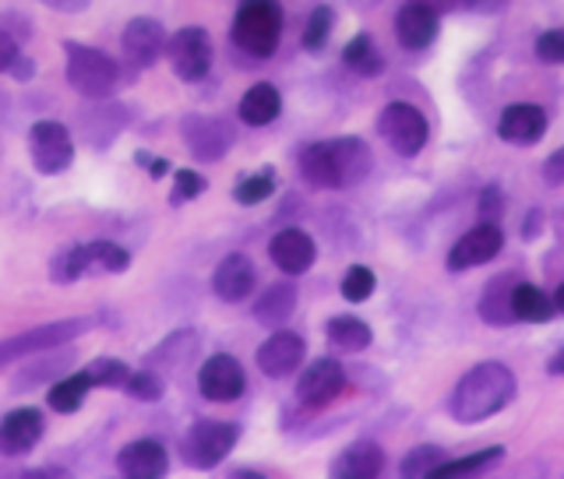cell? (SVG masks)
<instances>
[{
  "mask_svg": "<svg viewBox=\"0 0 564 479\" xmlns=\"http://www.w3.org/2000/svg\"><path fill=\"white\" fill-rule=\"evenodd\" d=\"M551 374H564V349H561L557 357L551 360Z\"/></svg>",
  "mask_w": 564,
  "mask_h": 479,
  "instance_id": "c3c4849f",
  "label": "cell"
},
{
  "mask_svg": "<svg viewBox=\"0 0 564 479\" xmlns=\"http://www.w3.org/2000/svg\"><path fill=\"white\" fill-rule=\"evenodd\" d=\"M166 46V32L155 18H134V22L123 29V53L141 64V67H152L159 61V53Z\"/></svg>",
  "mask_w": 564,
  "mask_h": 479,
  "instance_id": "44dd1931",
  "label": "cell"
},
{
  "mask_svg": "<svg viewBox=\"0 0 564 479\" xmlns=\"http://www.w3.org/2000/svg\"><path fill=\"white\" fill-rule=\"evenodd\" d=\"M498 134L508 145H536L546 134V113L536 102H511L501 110L498 120Z\"/></svg>",
  "mask_w": 564,
  "mask_h": 479,
  "instance_id": "9a60e30c",
  "label": "cell"
},
{
  "mask_svg": "<svg viewBox=\"0 0 564 479\" xmlns=\"http://www.w3.org/2000/svg\"><path fill=\"white\" fill-rule=\"evenodd\" d=\"M375 272L367 269V264H352V269L343 275V296L349 304H364V300L375 293Z\"/></svg>",
  "mask_w": 564,
  "mask_h": 479,
  "instance_id": "8d00e7d4",
  "label": "cell"
},
{
  "mask_svg": "<svg viewBox=\"0 0 564 479\" xmlns=\"http://www.w3.org/2000/svg\"><path fill=\"white\" fill-rule=\"evenodd\" d=\"M184 141L194 152V159H205V163H216L226 155V149L234 145V131L226 128L223 120L212 117H187L184 120Z\"/></svg>",
  "mask_w": 564,
  "mask_h": 479,
  "instance_id": "2e32d148",
  "label": "cell"
},
{
  "mask_svg": "<svg viewBox=\"0 0 564 479\" xmlns=\"http://www.w3.org/2000/svg\"><path fill=\"white\" fill-rule=\"evenodd\" d=\"M516 374L505 363H480L458 381L452 395V416L458 423H480L498 416L505 405L516 399Z\"/></svg>",
  "mask_w": 564,
  "mask_h": 479,
  "instance_id": "7a4b0ae2",
  "label": "cell"
},
{
  "mask_svg": "<svg viewBox=\"0 0 564 479\" xmlns=\"http://www.w3.org/2000/svg\"><path fill=\"white\" fill-rule=\"evenodd\" d=\"M501 211H505V198H501V187H484L480 194V219L484 222H501Z\"/></svg>",
  "mask_w": 564,
  "mask_h": 479,
  "instance_id": "60d3db41",
  "label": "cell"
},
{
  "mask_svg": "<svg viewBox=\"0 0 564 479\" xmlns=\"http://www.w3.org/2000/svg\"><path fill=\"white\" fill-rule=\"evenodd\" d=\"M198 388L208 402H234L243 395V388H247L243 367L237 363V357H229V352H216V357H208L202 363Z\"/></svg>",
  "mask_w": 564,
  "mask_h": 479,
  "instance_id": "4fadbf2b",
  "label": "cell"
},
{
  "mask_svg": "<svg viewBox=\"0 0 564 479\" xmlns=\"http://www.w3.org/2000/svg\"><path fill=\"white\" fill-rule=\"evenodd\" d=\"M282 40L279 0H240L234 18V43L251 57H272Z\"/></svg>",
  "mask_w": 564,
  "mask_h": 479,
  "instance_id": "3957f363",
  "label": "cell"
},
{
  "mask_svg": "<svg viewBox=\"0 0 564 479\" xmlns=\"http://www.w3.org/2000/svg\"><path fill=\"white\" fill-rule=\"evenodd\" d=\"M505 458V448H484L476 455H466V458H452V462H441L434 469V479H448V476H473V472H484L490 466H498Z\"/></svg>",
  "mask_w": 564,
  "mask_h": 479,
  "instance_id": "1f68e13d",
  "label": "cell"
},
{
  "mask_svg": "<svg viewBox=\"0 0 564 479\" xmlns=\"http://www.w3.org/2000/svg\"><path fill=\"white\" fill-rule=\"evenodd\" d=\"M272 190H275V173L261 170V173L243 176V181L237 184V190H234V198L240 205H261L264 198H272Z\"/></svg>",
  "mask_w": 564,
  "mask_h": 479,
  "instance_id": "d6a6232c",
  "label": "cell"
},
{
  "mask_svg": "<svg viewBox=\"0 0 564 479\" xmlns=\"http://www.w3.org/2000/svg\"><path fill=\"white\" fill-rule=\"evenodd\" d=\"M346 388V370L335 360H314L296 381V399L307 410H325L328 402H335Z\"/></svg>",
  "mask_w": 564,
  "mask_h": 479,
  "instance_id": "7c38bea8",
  "label": "cell"
},
{
  "mask_svg": "<svg viewBox=\"0 0 564 479\" xmlns=\"http://www.w3.org/2000/svg\"><path fill=\"white\" fill-rule=\"evenodd\" d=\"M128 264H131V254L123 251L120 243L93 240V243L70 247V251H61L50 264V275L57 286H70V282L88 272H128Z\"/></svg>",
  "mask_w": 564,
  "mask_h": 479,
  "instance_id": "5b68a950",
  "label": "cell"
},
{
  "mask_svg": "<svg viewBox=\"0 0 564 479\" xmlns=\"http://www.w3.org/2000/svg\"><path fill=\"white\" fill-rule=\"evenodd\" d=\"M85 374L93 378L96 388H120V384H128L131 370H128V363L102 357V360H93V363H88V367H85Z\"/></svg>",
  "mask_w": 564,
  "mask_h": 479,
  "instance_id": "e575fe53",
  "label": "cell"
},
{
  "mask_svg": "<svg viewBox=\"0 0 564 479\" xmlns=\"http://www.w3.org/2000/svg\"><path fill=\"white\" fill-rule=\"evenodd\" d=\"M325 335L332 339V346H339L346 352H360L375 339V331H370V325L360 322V317H332L325 325Z\"/></svg>",
  "mask_w": 564,
  "mask_h": 479,
  "instance_id": "f1b7e54d",
  "label": "cell"
},
{
  "mask_svg": "<svg viewBox=\"0 0 564 479\" xmlns=\"http://www.w3.org/2000/svg\"><path fill=\"white\" fill-rule=\"evenodd\" d=\"M332 35V11L328 8H314L307 18V29H304V46L307 50H322Z\"/></svg>",
  "mask_w": 564,
  "mask_h": 479,
  "instance_id": "74e56055",
  "label": "cell"
},
{
  "mask_svg": "<svg viewBox=\"0 0 564 479\" xmlns=\"http://www.w3.org/2000/svg\"><path fill=\"white\" fill-rule=\"evenodd\" d=\"M536 57L543 64H564V29H551L536 40Z\"/></svg>",
  "mask_w": 564,
  "mask_h": 479,
  "instance_id": "ab89813d",
  "label": "cell"
},
{
  "mask_svg": "<svg viewBox=\"0 0 564 479\" xmlns=\"http://www.w3.org/2000/svg\"><path fill=\"white\" fill-rule=\"evenodd\" d=\"M293 307H296V286H293V282H275V286L264 290L261 300L254 304V317L261 325L279 328V325L290 322Z\"/></svg>",
  "mask_w": 564,
  "mask_h": 479,
  "instance_id": "d4e9b609",
  "label": "cell"
},
{
  "mask_svg": "<svg viewBox=\"0 0 564 479\" xmlns=\"http://www.w3.org/2000/svg\"><path fill=\"white\" fill-rule=\"evenodd\" d=\"M18 61H22V53H18V40L8 29H0V70H11Z\"/></svg>",
  "mask_w": 564,
  "mask_h": 479,
  "instance_id": "b9f144b4",
  "label": "cell"
},
{
  "mask_svg": "<svg viewBox=\"0 0 564 479\" xmlns=\"http://www.w3.org/2000/svg\"><path fill=\"white\" fill-rule=\"evenodd\" d=\"M93 378L85 374V370H78V374H64L57 384L50 388V410L53 413H75L82 410L85 395L93 392Z\"/></svg>",
  "mask_w": 564,
  "mask_h": 479,
  "instance_id": "83f0119b",
  "label": "cell"
},
{
  "mask_svg": "<svg viewBox=\"0 0 564 479\" xmlns=\"http://www.w3.org/2000/svg\"><path fill=\"white\" fill-rule=\"evenodd\" d=\"M170 64L176 78L184 81H202L212 67V40L202 25H187L170 40Z\"/></svg>",
  "mask_w": 564,
  "mask_h": 479,
  "instance_id": "8fae6325",
  "label": "cell"
},
{
  "mask_svg": "<svg viewBox=\"0 0 564 479\" xmlns=\"http://www.w3.org/2000/svg\"><path fill=\"white\" fill-rule=\"evenodd\" d=\"M463 4L476 14H498L508 8V0H463Z\"/></svg>",
  "mask_w": 564,
  "mask_h": 479,
  "instance_id": "f6af8a7d",
  "label": "cell"
},
{
  "mask_svg": "<svg viewBox=\"0 0 564 479\" xmlns=\"http://www.w3.org/2000/svg\"><path fill=\"white\" fill-rule=\"evenodd\" d=\"M88 328H93V317H67V322H50V325L14 335V339L0 342V367H11L25 357H35V352H46L53 346H64L70 339H78V335H85Z\"/></svg>",
  "mask_w": 564,
  "mask_h": 479,
  "instance_id": "8992f818",
  "label": "cell"
},
{
  "mask_svg": "<svg viewBox=\"0 0 564 479\" xmlns=\"http://www.w3.org/2000/svg\"><path fill=\"white\" fill-rule=\"evenodd\" d=\"M300 170L304 181L322 187V190H339V187H357L364 184L370 170H375V155L360 138H332V141H314L300 155Z\"/></svg>",
  "mask_w": 564,
  "mask_h": 479,
  "instance_id": "6da1fadb",
  "label": "cell"
},
{
  "mask_svg": "<svg viewBox=\"0 0 564 479\" xmlns=\"http://www.w3.org/2000/svg\"><path fill=\"white\" fill-rule=\"evenodd\" d=\"M254 282H258V272H254L251 258L229 254V258L219 261L216 275H212V290H216V296L226 300V304H240V300L251 296Z\"/></svg>",
  "mask_w": 564,
  "mask_h": 479,
  "instance_id": "d6986e66",
  "label": "cell"
},
{
  "mask_svg": "<svg viewBox=\"0 0 564 479\" xmlns=\"http://www.w3.org/2000/svg\"><path fill=\"white\" fill-rule=\"evenodd\" d=\"M378 131L388 141V149L402 159L420 155L423 145H427V138H431L427 117H423L413 102H388L378 117Z\"/></svg>",
  "mask_w": 564,
  "mask_h": 479,
  "instance_id": "52a82bcc",
  "label": "cell"
},
{
  "mask_svg": "<svg viewBox=\"0 0 564 479\" xmlns=\"http://www.w3.org/2000/svg\"><path fill=\"white\" fill-rule=\"evenodd\" d=\"M269 254H272L279 272L304 275L311 264H314V258H317V247H314V240L304 233V229H282V233L272 237Z\"/></svg>",
  "mask_w": 564,
  "mask_h": 479,
  "instance_id": "ac0fdd59",
  "label": "cell"
},
{
  "mask_svg": "<svg viewBox=\"0 0 564 479\" xmlns=\"http://www.w3.org/2000/svg\"><path fill=\"white\" fill-rule=\"evenodd\" d=\"M29 155H32V166L43 176H57L70 166V159H75V141H70V131L64 123L40 120V123H32V131H29Z\"/></svg>",
  "mask_w": 564,
  "mask_h": 479,
  "instance_id": "9c48e42d",
  "label": "cell"
},
{
  "mask_svg": "<svg viewBox=\"0 0 564 479\" xmlns=\"http://www.w3.org/2000/svg\"><path fill=\"white\" fill-rule=\"evenodd\" d=\"M240 440V427L237 423H226V420H202L194 423L184 437V458L187 466L194 469H216L223 458L237 448Z\"/></svg>",
  "mask_w": 564,
  "mask_h": 479,
  "instance_id": "ba28073f",
  "label": "cell"
},
{
  "mask_svg": "<svg viewBox=\"0 0 564 479\" xmlns=\"http://www.w3.org/2000/svg\"><path fill=\"white\" fill-rule=\"evenodd\" d=\"M384 469V451L375 440H357L339 458H335L332 476L335 479H375Z\"/></svg>",
  "mask_w": 564,
  "mask_h": 479,
  "instance_id": "603a6c76",
  "label": "cell"
},
{
  "mask_svg": "<svg viewBox=\"0 0 564 479\" xmlns=\"http://www.w3.org/2000/svg\"><path fill=\"white\" fill-rule=\"evenodd\" d=\"M40 4H46L53 11H64V14H78L88 8V0H40Z\"/></svg>",
  "mask_w": 564,
  "mask_h": 479,
  "instance_id": "bcb514c9",
  "label": "cell"
},
{
  "mask_svg": "<svg viewBox=\"0 0 564 479\" xmlns=\"http://www.w3.org/2000/svg\"><path fill=\"white\" fill-rule=\"evenodd\" d=\"M413 4H423V8H431V11H437V14H445V11H452L455 4H463V0H413Z\"/></svg>",
  "mask_w": 564,
  "mask_h": 479,
  "instance_id": "7dc6e473",
  "label": "cell"
},
{
  "mask_svg": "<svg viewBox=\"0 0 564 479\" xmlns=\"http://www.w3.org/2000/svg\"><path fill=\"white\" fill-rule=\"evenodd\" d=\"M43 413L40 410H14L0 420V451L4 455H29L43 440Z\"/></svg>",
  "mask_w": 564,
  "mask_h": 479,
  "instance_id": "e0dca14e",
  "label": "cell"
},
{
  "mask_svg": "<svg viewBox=\"0 0 564 479\" xmlns=\"http://www.w3.org/2000/svg\"><path fill=\"white\" fill-rule=\"evenodd\" d=\"M505 247V233L498 222H484L473 226L466 237H458L455 247L448 251V272H466V269H480V264L494 261Z\"/></svg>",
  "mask_w": 564,
  "mask_h": 479,
  "instance_id": "30bf717a",
  "label": "cell"
},
{
  "mask_svg": "<svg viewBox=\"0 0 564 479\" xmlns=\"http://www.w3.org/2000/svg\"><path fill=\"white\" fill-rule=\"evenodd\" d=\"M395 35L405 50H427L437 40V11L410 0V4L395 14Z\"/></svg>",
  "mask_w": 564,
  "mask_h": 479,
  "instance_id": "7402d4cb",
  "label": "cell"
},
{
  "mask_svg": "<svg viewBox=\"0 0 564 479\" xmlns=\"http://www.w3.org/2000/svg\"><path fill=\"white\" fill-rule=\"evenodd\" d=\"M117 469L131 479H159V476H166L170 458L159 440L145 437V440H131V445L117 455Z\"/></svg>",
  "mask_w": 564,
  "mask_h": 479,
  "instance_id": "ffe728a7",
  "label": "cell"
},
{
  "mask_svg": "<svg viewBox=\"0 0 564 479\" xmlns=\"http://www.w3.org/2000/svg\"><path fill=\"white\" fill-rule=\"evenodd\" d=\"M511 290H516V279L501 275V279H490V286L480 296V317L494 328H505L516 322V311H511Z\"/></svg>",
  "mask_w": 564,
  "mask_h": 479,
  "instance_id": "484cf974",
  "label": "cell"
},
{
  "mask_svg": "<svg viewBox=\"0 0 564 479\" xmlns=\"http://www.w3.org/2000/svg\"><path fill=\"white\" fill-rule=\"evenodd\" d=\"M205 190V176L194 170H176V184H173V205H184L191 198H198Z\"/></svg>",
  "mask_w": 564,
  "mask_h": 479,
  "instance_id": "f35d334b",
  "label": "cell"
},
{
  "mask_svg": "<svg viewBox=\"0 0 564 479\" xmlns=\"http://www.w3.org/2000/svg\"><path fill=\"white\" fill-rule=\"evenodd\" d=\"M123 388H128V395L138 399V402H159V399H163V392H166L163 378H159L152 367H145V370H138V374H131Z\"/></svg>",
  "mask_w": 564,
  "mask_h": 479,
  "instance_id": "d590c367",
  "label": "cell"
},
{
  "mask_svg": "<svg viewBox=\"0 0 564 479\" xmlns=\"http://www.w3.org/2000/svg\"><path fill=\"white\" fill-rule=\"evenodd\" d=\"M279 113H282V96L269 81L251 85L240 99V120L251 123V128H264V123H272Z\"/></svg>",
  "mask_w": 564,
  "mask_h": 479,
  "instance_id": "cb8c5ba5",
  "label": "cell"
},
{
  "mask_svg": "<svg viewBox=\"0 0 564 479\" xmlns=\"http://www.w3.org/2000/svg\"><path fill=\"white\" fill-rule=\"evenodd\" d=\"M511 311H516V322L543 325L554 317V300L543 290H536L533 282H516V290H511Z\"/></svg>",
  "mask_w": 564,
  "mask_h": 479,
  "instance_id": "4316f807",
  "label": "cell"
},
{
  "mask_svg": "<svg viewBox=\"0 0 564 479\" xmlns=\"http://www.w3.org/2000/svg\"><path fill=\"white\" fill-rule=\"evenodd\" d=\"M194 352H198V335H194V331H173L170 339L152 352L145 367H170V370H181V367L194 357Z\"/></svg>",
  "mask_w": 564,
  "mask_h": 479,
  "instance_id": "f546056e",
  "label": "cell"
},
{
  "mask_svg": "<svg viewBox=\"0 0 564 479\" xmlns=\"http://www.w3.org/2000/svg\"><path fill=\"white\" fill-rule=\"evenodd\" d=\"M304 352L307 346L296 331H272V339H264L258 349V367L264 378H290L304 363Z\"/></svg>",
  "mask_w": 564,
  "mask_h": 479,
  "instance_id": "5bb4252c",
  "label": "cell"
},
{
  "mask_svg": "<svg viewBox=\"0 0 564 479\" xmlns=\"http://www.w3.org/2000/svg\"><path fill=\"white\" fill-rule=\"evenodd\" d=\"M343 61H346V67H352L364 78H375L384 70V57H381V50L375 46L370 35H357V40H349L346 50H343Z\"/></svg>",
  "mask_w": 564,
  "mask_h": 479,
  "instance_id": "4dcf8cb0",
  "label": "cell"
},
{
  "mask_svg": "<svg viewBox=\"0 0 564 479\" xmlns=\"http://www.w3.org/2000/svg\"><path fill=\"white\" fill-rule=\"evenodd\" d=\"M554 307L564 314V282H561V286H557V293H554Z\"/></svg>",
  "mask_w": 564,
  "mask_h": 479,
  "instance_id": "681fc988",
  "label": "cell"
},
{
  "mask_svg": "<svg viewBox=\"0 0 564 479\" xmlns=\"http://www.w3.org/2000/svg\"><path fill=\"white\" fill-rule=\"evenodd\" d=\"M138 163L149 170V176H152V181H159V176H163V173L170 170V163H166V159H159V155H149V152H138Z\"/></svg>",
  "mask_w": 564,
  "mask_h": 479,
  "instance_id": "ee69618b",
  "label": "cell"
},
{
  "mask_svg": "<svg viewBox=\"0 0 564 479\" xmlns=\"http://www.w3.org/2000/svg\"><path fill=\"white\" fill-rule=\"evenodd\" d=\"M543 181H546V184H554V187L564 184V145L543 163Z\"/></svg>",
  "mask_w": 564,
  "mask_h": 479,
  "instance_id": "7bdbcfd3",
  "label": "cell"
},
{
  "mask_svg": "<svg viewBox=\"0 0 564 479\" xmlns=\"http://www.w3.org/2000/svg\"><path fill=\"white\" fill-rule=\"evenodd\" d=\"M64 57H67V81L78 96H85V99L113 96L120 67L110 53L82 46V43H64Z\"/></svg>",
  "mask_w": 564,
  "mask_h": 479,
  "instance_id": "277c9868",
  "label": "cell"
},
{
  "mask_svg": "<svg viewBox=\"0 0 564 479\" xmlns=\"http://www.w3.org/2000/svg\"><path fill=\"white\" fill-rule=\"evenodd\" d=\"M441 462H445V451L441 448H434V445L416 448L402 458V479H427V476H434V469Z\"/></svg>",
  "mask_w": 564,
  "mask_h": 479,
  "instance_id": "836d02e7",
  "label": "cell"
}]
</instances>
